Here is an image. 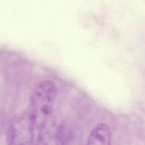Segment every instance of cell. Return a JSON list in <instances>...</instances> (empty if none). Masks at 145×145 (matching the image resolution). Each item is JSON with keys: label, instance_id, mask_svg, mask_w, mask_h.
I'll return each instance as SVG.
<instances>
[{"label": "cell", "instance_id": "4", "mask_svg": "<svg viewBox=\"0 0 145 145\" xmlns=\"http://www.w3.org/2000/svg\"><path fill=\"white\" fill-rule=\"evenodd\" d=\"M87 145H111V133L109 126L105 123L97 125L91 131Z\"/></svg>", "mask_w": 145, "mask_h": 145}, {"label": "cell", "instance_id": "3", "mask_svg": "<svg viewBox=\"0 0 145 145\" xmlns=\"http://www.w3.org/2000/svg\"><path fill=\"white\" fill-rule=\"evenodd\" d=\"M63 130L48 125L39 131L35 145H65Z\"/></svg>", "mask_w": 145, "mask_h": 145}, {"label": "cell", "instance_id": "2", "mask_svg": "<svg viewBox=\"0 0 145 145\" xmlns=\"http://www.w3.org/2000/svg\"><path fill=\"white\" fill-rule=\"evenodd\" d=\"M34 127L27 114L16 117L11 130V145H34Z\"/></svg>", "mask_w": 145, "mask_h": 145}, {"label": "cell", "instance_id": "1", "mask_svg": "<svg viewBox=\"0 0 145 145\" xmlns=\"http://www.w3.org/2000/svg\"><path fill=\"white\" fill-rule=\"evenodd\" d=\"M57 95V86L50 80L40 82L33 89L29 99L27 115L35 129L40 131L48 125Z\"/></svg>", "mask_w": 145, "mask_h": 145}]
</instances>
